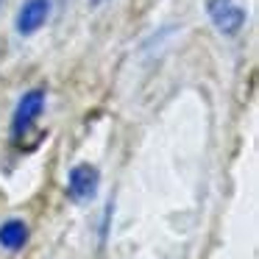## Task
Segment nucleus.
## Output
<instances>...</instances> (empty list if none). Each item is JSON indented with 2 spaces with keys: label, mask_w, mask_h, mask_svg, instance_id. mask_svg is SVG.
I'll return each mask as SVG.
<instances>
[{
  "label": "nucleus",
  "mask_w": 259,
  "mask_h": 259,
  "mask_svg": "<svg viewBox=\"0 0 259 259\" xmlns=\"http://www.w3.org/2000/svg\"><path fill=\"white\" fill-rule=\"evenodd\" d=\"M45 101H48L45 87H34V90H28L17 101L14 114H12V140L14 142H20L36 125V120H39L42 112H45Z\"/></svg>",
  "instance_id": "nucleus-1"
},
{
  "label": "nucleus",
  "mask_w": 259,
  "mask_h": 259,
  "mask_svg": "<svg viewBox=\"0 0 259 259\" xmlns=\"http://www.w3.org/2000/svg\"><path fill=\"white\" fill-rule=\"evenodd\" d=\"M206 14L212 20V25L220 31L223 36H234L242 31L248 14L242 6H237L234 0H209L206 3Z\"/></svg>",
  "instance_id": "nucleus-2"
},
{
  "label": "nucleus",
  "mask_w": 259,
  "mask_h": 259,
  "mask_svg": "<svg viewBox=\"0 0 259 259\" xmlns=\"http://www.w3.org/2000/svg\"><path fill=\"white\" fill-rule=\"evenodd\" d=\"M98 187H101V173H98L95 164L81 162L70 170L67 176V198L73 203H87L98 195Z\"/></svg>",
  "instance_id": "nucleus-3"
},
{
  "label": "nucleus",
  "mask_w": 259,
  "mask_h": 259,
  "mask_svg": "<svg viewBox=\"0 0 259 259\" xmlns=\"http://www.w3.org/2000/svg\"><path fill=\"white\" fill-rule=\"evenodd\" d=\"M48 17H51V0H25L17 12L14 28L20 36H34L48 23Z\"/></svg>",
  "instance_id": "nucleus-4"
},
{
  "label": "nucleus",
  "mask_w": 259,
  "mask_h": 259,
  "mask_svg": "<svg viewBox=\"0 0 259 259\" xmlns=\"http://www.w3.org/2000/svg\"><path fill=\"white\" fill-rule=\"evenodd\" d=\"M28 237H31V231L23 218H9L0 223V248H6V251H12V253L23 251Z\"/></svg>",
  "instance_id": "nucleus-5"
},
{
  "label": "nucleus",
  "mask_w": 259,
  "mask_h": 259,
  "mask_svg": "<svg viewBox=\"0 0 259 259\" xmlns=\"http://www.w3.org/2000/svg\"><path fill=\"white\" fill-rule=\"evenodd\" d=\"M106 3H109V0H90L92 9H101V6H106Z\"/></svg>",
  "instance_id": "nucleus-6"
},
{
  "label": "nucleus",
  "mask_w": 259,
  "mask_h": 259,
  "mask_svg": "<svg viewBox=\"0 0 259 259\" xmlns=\"http://www.w3.org/2000/svg\"><path fill=\"white\" fill-rule=\"evenodd\" d=\"M0 6H3V0H0Z\"/></svg>",
  "instance_id": "nucleus-7"
}]
</instances>
